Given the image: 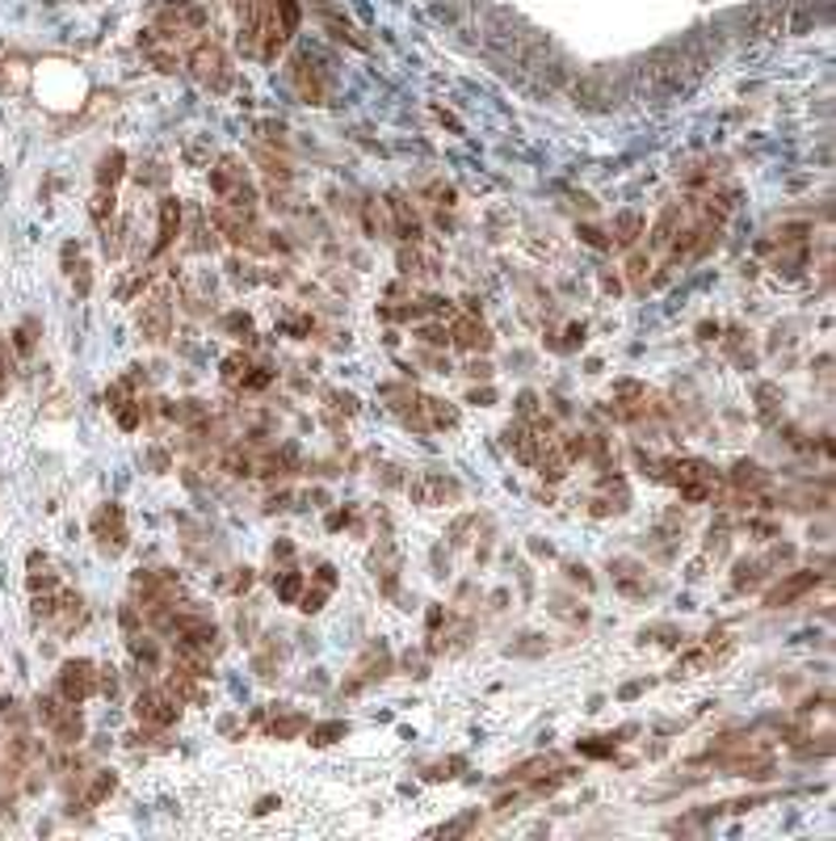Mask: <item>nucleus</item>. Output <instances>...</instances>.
<instances>
[{"mask_svg": "<svg viewBox=\"0 0 836 841\" xmlns=\"http://www.w3.org/2000/svg\"><path fill=\"white\" fill-rule=\"evenodd\" d=\"M811 585H815V572H803V576H790V581H786L782 589H774V594H769V601H774V606H778V601H790V597L808 594Z\"/></svg>", "mask_w": 836, "mask_h": 841, "instance_id": "1", "label": "nucleus"}]
</instances>
